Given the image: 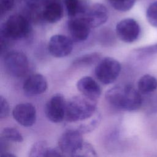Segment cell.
Listing matches in <instances>:
<instances>
[{"label":"cell","instance_id":"23","mask_svg":"<svg viewBox=\"0 0 157 157\" xmlns=\"http://www.w3.org/2000/svg\"><path fill=\"white\" fill-rule=\"evenodd\" d=\"M112 7L120 12H126L134 6L136 0H109Z\"/></svg>","mask_w":157,"mask_h":157},{"label":"cell","instance_id":"8","mask_svg":"<svg viewBox=\"0 0 157 157\" xmlns=\"http://www.w3.org/2000/svg\"><path fill=\"white\" fill-rule=\"evenodd\" d=\"M115 31L118 37L121 41L132 43L139 38L140 27L134 19L125 18L117 24Z\"/></svg>","mask_w":157,"mask_h":157},{"label":"cell","instance_id":"7","mask_svg":"<svg viewBox=\"0 0 157 157\" xmlns=\"http://www.w3.org/2000/svg\"><path fill=\"white\" fill-rule=\"evenodd\" d=\"M83 142L82 133L76 129L69 128L59 137L58 147L64 155H69L72 156Z\"/></svg>","mask_w":157,"mask_h":157},{"label":"cell","instance_id":"22","mask_svg":"<svg viewBox=\"0 0 157 157\" xmlns=\"http://www.w3.org/2000/svg\"><path fill=\"white\" fill-rule=\"evenodd\" d=\"M96 156L97 154L94 147L86 142H83L80 147L72 155V156L77 157H94Z\"/></svg>","mask_w":157,"mask_h":157},{"label":"cell","instance_id":"5","mask_svg":"<svg viewBox=\"0 0 157 157\" xmlns=\"http://www.w3.org/2000/svg\"><path fill=\"white\" fill-rule=\"evenodd\" d=\"M4 64L6 71L16 77L24 76L29 68V61L26 55L20 51H11L4 56Z\"/></svg>","mask_w":157,"mask_h":157},{"label":"cell","instance_id":"26","mask_svg":"<svg viewBox=\"0 0 157 157\" xmlns=\"http://www.w3.org/2000/svg\"><path fill=\"white\" fill-rule=\"evenodd\" d=\"M9 113V105L4 97L0 96V118H6Z\"/></svg>","mask_w":157,"mask_h":157},{"label":"cell","instance_id":"27","mask_svg":"<svg viewBox=\"0 0 157 157\" xmlns=\"http://www.w3.org/2000/svg\"><path fill=\"white\" fill-rule=\"evenodd\" d=\"M15 0H0L1 15L9 12L13 7Z\"/></svg>","mask_w":157,"mask_h":157},{"label":"cell","instance_id":"11","mask_svg":"<svg viewBox=\"0 0 157 157\" xmlns=\"http://www.w3.org/2000/svg\"><path fill=\"white\" fill-rule=\"evenodd\" d=\"M67 28L72 40L76 42L86 40L91 28L83 16L70 18Z\"/></svg>","mask_w":157,"mask_h":157},{"label":"cell","instance_id":"20","mask_svg":"<svg viewBox=\"0 0 157 157\" xmlns=\"http://www.w3.org/2000/svg\"><path fill=\"white\" fill-rule=\"evenodd\" d=\"M50 147L45 140L36 142L31 147L29 156L31 157H48Z\"/></svg>","mask_w":157,"mask_h":157},{"label":"cell","instance_id":"2","mask_svg":"<svg viewBox=\"0 0 157 157\" xmlns=\"http://www.w3.org/2000/svg\"><path fill=\"white\" fill-rule=\"evenodd\" d=\"M96 112V99L82 94L75 96L67 102L66 119L68 123H74L92 117Z\"/></svg>","mask_w":157,"mask_h":157},{"label":"cell","instance_id":"1","mask_svg":"<svg viewBox=\"0 0 157 157\" xmlns=\"http://www.w3.org/2000/svg\"><path fill=\"white\" fill-rule=\"evenodd\" d=\"M105 98L112 106L123 110H136L142 105L140 92L131 85L115 86L106 91Z\"/></svg>","mask_w":157,"mask_h":157},{"label":"cell","instance_id":"29","mask_svg":"<svg viewBox=\"0 0 157 157\" xmlns=\"http://www.w3.org/2000/svg\"><path fill=\"white\" fill-rule=\"evenodd\" d=\"M1 157H16L14 154L9 152H1L0 155Z\"/></svg>","mask_w":157,"mask_h":157},{"label":"cell","instance_id":"25","mask_svg":"<svg viewBox=\"0 0 157 157\" xmlns=\"http://www.w3.org/2000/svg\"><path fill=\"white\" fill-rule=\"evenodd\" d=\"M134 52L139 55H150V54H153L155 53H157V43L145 46V47H142L139 48H136Z\"/></svg>","mask_w":157,"mask_h":157},{"label":"cell","instance_id":"28","mask_svg":"<svg viewBox=\"0 0 157 157\" xmlns=\"http://www.w3.org/2000/svg\"><path fill=\"white\" fill-rule=\"evenodd\" d=\"M25 2L27 6L33 11H36L42 6L48 2L47 0H25Z\"/></svg>","mask_w":157,"mask_h":157},{"label":"cell","instance_id":"6","mask_svg":"<svg viewBox=\"0 0 157 157\" xmlns=\"http://www.w3.org/2000/svg\"><path fill=\"white\" fill-rule=\"evenodd\" d=\"M67 102L60 93L53 95L45 105V114L50 121L58 123L66 118Z\"/></svg>","mask_w":157,"mask_h":157},{"label":"cell","instance_id":"13","mask_svg":"<svg viewBox=\"0 0 157 157\" xmlns=\"http://www.w3.org/2000/svg\"><path fill=\"white\" fill-rule=\"evenodd\" d=\"M47 81L40 74H35L29 76L24 82L23 90L29 96H34L44 93L47 89Z\"/></svg>","mask_w":157,"mask_h":157},{"label":"cell","instance_id":"15","mask_svg":"<svg viewBox=\"0 0 157 157\" xmlns=\"http://www.w3.org/2000/svg\"><path fill=\"white\" fill-rule=\"evenodd\" d=\"M63 15V7L56 1L47 2L40 13V17L49 23H55L59 21L62 18Z\"/></svg>","mask_w":157,"mask_h":157},{"label":"cell","instance_id":"18","mask_svg":"<svg viewBox=\"0 0 157 157\" xmlns=\"http://www.w3.org/2000/svg\"><path fill=\"white\" fill-rule=\"evenodd\" d=\"M137 88L140 93H150L156 90L157 80L151 75H144L139 78L137 82Z\"/></svg>","mask_w":157,"mask_h":157},{"label":"cell","instance_id":"24","mask_svg":"<svg viewBox=\"0 0 157 157\" xmlns=\"http://www.w3.org/2000/svg\"><path fill=\"white\" fill-rule=\"evenodd\" d=\"M146 17L151 26L157 28V1L152 2L148 7L146 11Z\"/></svg>","mask_w":157,"mask_h":157},{"label":"cell","instance_id":"12","mask_svg":"<svg viewBox=\"0 0 157 157\" xmlns=\"http://www.w3.org/2000/svg\"><path fill=\"white\" fill-rule=\"evenodd\" d=\"M83 17L91 28H97L107 21L108 10L104 5L96 3L87 8Z\"/></svg>","mask_w":157,"mask_h":157},{"label":"cell","instance_id":"14","mask_svg":"<svg viewBox=\"0 0 157 157\" xmlns=\"http://www.w3.org/2000/svg\"><path fill=\"white\" fill-rule=\"evenodd\" d=\"M77 90L83 96L97 99L101 94V88L98 82L90 76H85L77 82Z\"/></svg>","mask_w":157,"mask_h":157},{"label":"cell","instance_id":"19","mask_svg":"<svg viewBox=\"0 0 157 157\" xmlns=\"http://www.w3.org/2000/svg\"><path fill=\"white\" fill-rule=\"evenodd\" d=\"M101 55L99 53H91L85 54L81 56H79L74 59L72 63V65L74 67H85L93 65L94 63H98L101 59Z\"/></svg>","mask_w":157,"mask_h":157},{"label":"cell","instance_id":"21","mask_svg":"<svg viewBox=\"0 0 157 157\" xmlns=\"http://www.w3.org/2000/svg\"><path fill=\"white\" fill-rule=\"evenodd\" d=\"M1 139L5 141H11L18 143L23 141V137L20 132L13 127L4 128L1 132Z\"/></svg>","mask_w":157,"mask_h":157},{"label":"cell","instance_id":"16","mask_svg":"<svg viewBox=\"0 0 157 157\" xmlns=\"http://www.w3.org/2000/svg\"><path fill=\"white\" fill-rule=\"evenodd\" d=\"M101 121V115L98 111L92 117L81 121L74 123L71 128L80 131L81 133H87L94 130Z\"/></svg>","mask_w":157,"mask_h":157},{"label":"cell","instance_id":"10","mask_svg":"<svg viewBox=\"0 0 157 157\" xmlns=\"http://www.w3.org/2000/svg\"><path fill=\"white\" fill-rule=\"evenodd\" d=\"M14 120L25 127L33 126L36 121V110L31 103H21L17 104L12 110Z\"/></svg>","mask_w":157,"mask_h":157},{"label":"cell","instance_id":"9","mask_svg":"<svg viewBox=\"0 0 157 157\" xmlns=\"http://www.w3.org/2000/svg\"><path fill=\"white\" fill-rule=\"evenodd\" d=\"M73 49V40L66 36L56 34L52 36L48 43V50L55 58L68 56Z\"/></svg>","mask_w":157,"mask_h":157},{"label":"cell","instance_id":"17","mask_svg":"<svg viewBox=\"0 0 157 157\" xmlns=\"http://www.w3.org/2000/svg\"><path fill=\"white\" fill-rule=\"evenodd\" d=\"M68 17L75 18L83 16L87 7L80 0H64Z\"/></svg>","mask_w":157,"mask_h":157},{"label":"cell","instance_id":"3","mask_svg":"<svg viewBox=\"0 0 157 157\" xmlns=\"http://www.w3.org/2000/svg\"><path fill=\"white\" fill-rule=\"evenodd\" d=\"M31 31L29 20L21 14H13L1 26V42L17 40L27 37Z\"/></svg>","mask_w":157,"mask_h":157},{"label":"cell","instance_id":"4","mask_svg":"<svg viewBox=\"0 0 157 157\" xmlns=\"http://www.w3.org/2000/svg\"><path fill=\"white\" fill-rule=\"evenodd\" d=\"M121 69L119 61L112 57H105L98 63L94 73L96 78L102 83L109 85L117 80Z\"/></svg>","mask_w":157,"mask_h":157}]
</instances>
